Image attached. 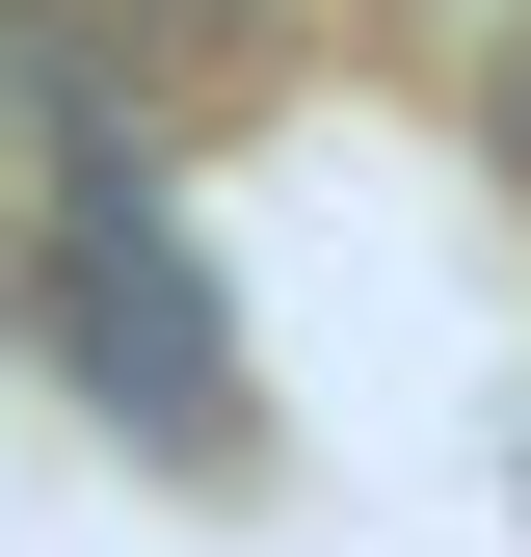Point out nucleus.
<instances>
[{
    "label": "nucleus",
    "instance_id": "nucleus-2",
    "mask_svg": "<svg viewBox=\"0 0 531 557\" xmlns=\"http://www.w3.org/2000/svg\"><path fill=\"white\" fill-rule=\"evenodd\" d=\"M53 27H81L107 81H133V133H160V107H213V81H266V53H293V0H53Z\"/></svg>",
    "mask_w": 531,
    "mask_h": 557
},
{
    "label": "nucleus",
    "instance_id": "nucleus-1",
    "mask_svg": "<svg viewBox=\"0 0 531 557\" xmlns=\"http://www.w3.org/2000/svg\"><path fill=\"white\" fill-rule=\"evenodd\" d=\"M0 293H27V345L107 398L133 451H186V478H239V319H213V239L160 213V133H107L81 186H53L27 239H0Z\"/></svg>",
    "mask_w": 531,
    "mask_h": 557
}]
</instances>
